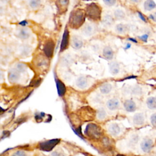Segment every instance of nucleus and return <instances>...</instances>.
Instances as JSON below:
<instances>
[{
  "label": "nucleus",
  "instance_id": "41",
  "mask_svg": "<svg viewBox=\"0 0 156 156\" xmlns=\"http://www.w3.org/2000/svg\"><path fill=\"white\" fill-rule=\"evenodd\" d=\"M4 112H5V110L0 106V115L2 114V113H3Z\"/></svg>",
  "mask_w": 156,
  "mask_h": 156
},
{
  "label": "nucleus",
  "instance_id": "39",
  "mask_svg": "<svg viewBox=\"0 0 156 156\" xmlns=\"http://www.w3.org/2000/svg\"><path fill=\"white\" fill-rule=\"evenodd\" d=\"M27 23L26 21H23L20 22V23H19V24H20V26H21L22 27H24Z\"/></svg>",
  "mask_w": 156,
  "mask_h": 156
},
{
  "label": "nucleus",
  "instance_id": "30",
  "mask_svg": "<svg viewBox=\"0 0 156 156\" xmlns=\"http://www.w3.org/2000/svg\"><path fill=\"white\" fill-rule=\"evenodd\" d=\"M29 5L30 9L35 10L40 7L41 5V1L39 0H32L29 2Z\"/></svg>",
  "mask_w": 156,
  "mask_h": 156
},
{
  "label": "nucleus",
  "instance_id": "1",
  "mask_svg": "<svg viewBox=\"0 0 156 156\" xmlns=\"http://www.w3.org/2000/svg\"><path fill=\"white\" fill-rule=\"evenodd\" d=\"M85 12L81 9H76L71 13L69 25L73 29H77L82 27L85 21Z\"/></svg>",
  "mask_w": 156,
  "mask_h": 156
},
{
  "label": "nucleus",
  "instance_id": "43",
  "mask_svg": "<svg viewBox=\"0 0 156 156\" xmlns=\"http://www.w3.org/2000/svg\"><path fill=\"white\" fill-rule=\"evenodd\" d=\"M3 156H5V155H3Z\"/></svg>",
  "mask_w": 156,
  "mask_h": 156
},
{
  "label": "nucleus",
  "instance_id": "29",
  "mask_svg": "<svg viewBox=\"0 0 156 156\" xmlns=\"http://www.w3.org/2000/svg\"><path fill=\"white\" fill-rule=\"evenodd\" d=\"M73 62V57L69 54L65 55L61 59V64L65 66H69Z\"/></svg>",
  "mask_w": 156,
  "mask_h": 156
},
{
  "label": "nucleus",
  "instance_id": "32",
  "mask_svg": "<svg viewBox=\"0 0 156 156\" xmlns=\"http://www.w3.org/2000/svg\"><path fill=\"white\" fill-rule=\"evenodd\" d=\"M11 156H27V155L24 151H21V150H18V151L14 152L11 155Z\"/></svg>",
  "mask_w": 156,
  "mask_h": 156
},
{
  "label": "nucleus",
  "instance_id": "4",
  "mask_svg": "<svg viewBox=\"0 0 156 156\" xmlns=\"http://www.w3.org/2000/svg\"><path fill=\"white\" fill-rule=\"evenodd\" d=\"M59 141L60 140L57 138L47 140L40 143L39 144V147L41 150L44 151H51L55 147V146L59 143Z\"/></svg>",
  "mask_w": 156,
  "mask_h": 156
},
{
  "label": "nucleus",
  "instance_id": "38",
  "mask_svg": "<svg viewBox=\"0 0 156 156\" xmlns=\"http://www.w3.org/2000/svg\"><path fill=\"white\" fill-rule=\"evenodd\" d=\"M4 80V73H3V71L0 69V83L2 82Z\"/></svg>",
  "mask_w": 156,
  "mask_h": 156
},
{
  "label": "nucleus",
  "instance_id": "15",
  "mask_svg": "<svg viewBox=\"0 0 156 156\" xmlns=\"http://www.w3.org/2000/svg\"><path fill=\"white\" fill-rule=\"evenodd\" d=\"M71 46L75 49H80L83 45V40L77 35H73L71 38Z\"/></svg>",
  "mask_w": 156,
  "mask_h": 156
},
{
  "label": "nucleus",
  "instance_id": "44",
  "mask_svg": "<svg viewBox=\"0 0 156 156\" xmlns=\"http://www.w3.org/2000/svg\"><path fill=\"white\" fill-rule=\"evenodd\" d=\"M137 156H138V155H137Z\"/></svg>",
  "mask_w": 156,
  "mask_h": 156
},
{
  "label": "nucleus",
  "instance_id": "19",
  "mask_svg": "<svg viewBox=\"0 0 156 156\" xmlns=\"http://www.w3.org/2000/svg\"><path fill=\"white\" fill-rule=\"evenodd\" d=\"M109 71L112 76H116L120 71V65L116 61H112L109 63Z\"/></svg>",
  "mask_w": 156,
  "mask_h": 156
},
{
  "label": "nucleus",
  "instance_id": "42",
  "mask_svg": "<svg viewBox=\"0 0 156 156\" xmlns=\"http://www.w3.org/2000/svg\"><path fill=\"white\" fill-rule=\"evenodd\" d=\"M116 156H125V155H122V154H118Z\"/></svg>",
  "mask_w": 156,
  "mask_h": 156
},
{
  "label": "nucleus",
  "instance_id": "11",
  "mask_svg": "<svg viewBox=\"0 0 156 156\" xmlns=\"http://www.w3.org/2000/svg\"><path fill=\"white\" fill-rule=\"evenodd\" d=\"M101 23L105 28H110L114 24V18L110 14L105 13L102 16Z\"/></svg>",
  "mask_w": 156,
  "mask_h": 156
},
{
  "label": "nucleus",
  "instance_id": "40",
  "mask_svg": "<svg viewBox=\"0 0 156 156\" xmlns=\"http://www.w3.org/2000/svg\"><path fill=\"white\" fill-rule=\"evenodd\" d=\"M4 13V9L2 7L0 6V15H2Z\"/></svg>",
  "mask_w": 156,
  "mask_h": 156
},
{
  "label": "nucleus",
  "instance_id": "3",
  "mask_svg": "<svg viewBox=\"0 0 156 156\" xmlns=\"http://www.w3.org/2000/svg\"><path fill=\"white\" fill-rule=\"evenodd\" d=\"M85 133L91 138H98L101 135V130L98 126L94 124H89L86 127Z\"/></svg>",
  "mask_w": 156,
  "mask_h": 156
},
{
  "label": "nucleus",
  "instance_id": "7",
  "mask_svg": "<svg viewBox=\"0 0 156 156\" xmlns=\"http://www.w3.org/2000/svg\"><path fill=\"white\" fill-rule=\"evenodd\" d=\"M80 32L85 37H90L93 36L95 32V28L93 25L90 23H86L83 24Z\"/></svg>",
  "mask_w": 156,
  "mask_h": 156
},
{
  "label": "nucleus",
  "instance_id": "27",
  "mask_svg": "<svg viewBox=\"0 0 156 156\" xmlns=\"http://www.w3.org/2000/svg\"><path fill=\"white\" fill-rule=\"evenodd\" d=\"M146 104L147 107L151 110H154L156 108V98L155 96L148 97L146 101Z\"/></svg>",
  "mask_w": 156,
  "mask_h": 156
},
{
  "label": "nucleus",
  "instance_id": "6",
  "mask_svg": "<svg viewBox=\"0 0 156 156\" xmlns=\"http://www.w3.org/2000/svg\"><path fill=\"white\" fill-rule=\"evenodd\" d=\"M124 93L132 96H140L142 94V88L138 85L127 86L123 90Z\"/></svg>",
  "mask_w": 156,
  "mask_h": 156
},
{
  "label": "nucleus",
  "instance_id": "22",
  "mask_svg": "<svg viewBox=\"0 0 156 156\" xmlns=\"http://www.w3.org/2000/svg\"><path fill=\"white\" fill-rule=\"evenodd\" d=\"M32 48L27 44L21 45L19 48V53L22 57H27L30 54Z\"/></svg>",
  "mask_w": 156,
  "mask_h": 156
},
{
  "label": "nucleus",
  "instance_id": "23",
  "mask_svg": "<svg viewBox=\"0 0 156 156\" xmlns=\"http://www.w3.org/2000/svg\"><path fill=\"white\" fill-rule=\"evenodd\" d=\"M126 12L123 9L121 8H117V9H115L113 11V17L114 19L120 21V20H124L126 18Z\"/></svg>",
  "mask_w": 156,
  "mask_h": 156
},
{
  "label": "nucleus",
  "instance_id": "18",
  "mask_svg": "<svg viewBox=\"0 0 156 156\" xmlns=\"http://www.w3.org/2000/svg\"><path fill=\"white\" fill-rule=\"evenodd\" d=\"M102 56L108 60H112L114 57V51L110 46H106L102 49Z\"/></svg>",
  "mask_w": 156,
  "mask_h": 156
},
{
  "label": "nucleus",
  "instance_id": "25",
  "mask_svg": "<svg viewBox=\"0 0 156 156\" xmlns=\"http://www.w3.org/2000/svg\"><path fill=\"white\" fill-rule=\"evenodd\" d=\"M156 7V4L153 0H147L144 2L143 8L146 12H151L155 9Z\"/></svg>",
  "mask_w": 156,
  "mask_h": 156
},
{
  "label": "nucleus",
  "instance_id": "20",
  "mask_svg": "<svg viewBox=\"0 0 156 156\" xmlns=\"http://www.w3.org/2000/svg\"><path fill=\"white\" fill-rule=\"evenodd\" d=\"M68 43H69V31L67 29H65L63 34L61 44H60L61 52L65 51L66 49V48L68 46Z\"/></svg>",
  "mask_w": 156,
  "mask_h": 156
},
{
  "label": "nucleus",
  "instance_id": "16",
  "mask_svg": "<svg viewBox=\"0 0 156 156\" xmlns=\"http://www.w3.org/2000/svg\"><path fill=\"white\" fill-rule=\"evenodd\" d=\"M107 130L108 133L112 136H118L121 132V127L118 124L112 122L108 126Z\"/></svg>",
  "mask_w": 156,
  "mask_h": 156
},
{
  "label": "nucleus",
  "instance_id": "35",
  "mask_svg": "<svg viewBox=\"0 0 156 156\" xmlns=\"http://www.w3.org/2000/svg\"><path fill=\"white\" fill-rule=\"evenodd\" d=\"M150 122L151 124L154 126L155 127L156 125V115L155 113H153L150 116Z\"/></svg>",
  "mask_w": 156,
  "mask_h": 156
},
{
  "label": "nucleus",
  "instance_id": "12",
  "mask_svg": "<svg viewBox=\"0 0 156 156\" xmlns=\"http://www.w3.org/2000/svg\"><path fill=\"white\" fill-rule=\"evenodd\" d=\"M133 124L136 126H143L145 122V115L142 112L135 113L132 119Z\"/></svg>",
  "mask_w": 156,
  "mask_h": 156
},
{
  "label": "nucleus",
  "instance_id": "21",
  "mask_svg": "<svg viewBox=\"0 0 156 156\" xmlns=\"http://www.w3.org/2000/svg\"><path fill=\"white\" fill-rule=\"evenodd\" d=\"M115 31L118 35H125L128 31L127 26L123 23H118L115 26Z\"/></svg>",
  "mask_w": 156,
  "mask_h": 156
},
{
  "label": "nucleus",
  "instance_id": "14",
  "mask_svg": "<svg viewBox=\"0 0 156 156\" xmlns=\"http://www.w3.org/2000/svg\"><path fill=\"white\" fill-rule=\"evenodd\" d=\"M17 37L21 40H27L31 35L30 30L25 27H21L19 28L16 33Z\"/></svg>",
  "mask_w": 156,
  "mask_h": 156
},
{
  "label": "nucleus",
  "instance_id": "37",
  "mask_svg": "<svg viewBox=\"0 0 156 156\" xmlns=\"http://www.w3.org/2000/svg\"><path fill=\"white\" fill-rule=\"evenodd\" d=\"M149 19H151V20H152L153 21H155V18H156L155 13H151V14H149Z\"/></svg>",
  "mask_w": 156,
  "mask_h": 156
},
{
  "label": "nucleus",
  "instance_id": "33",
  "mask_svg": "<svg viewBox=\"0 0 156 156\" xmlns=\"http://www.w3.org/2000/svg\"><path fill=\"white\" fill-rule=\"evenodd\" d=\"M103 2L107 7H112L115 5V4L116 3V1L115 0H105L103 1Z\"/></svg>",
  "mask_w": 156,
  "mask_h": 156
},
{
  "label": "nucleus",
  "instance_id": "2",
  "mask_svg": "<svg viewBox=\"0 0 156 156\" xmlns=\"http://www.w3.org/2000/svg\"><path fill=\"white\" fill-rule=\"evenodd\" d=\"M85 13L87 16L94 21L101 19V10L99 5L95 3H91L87 5L85 10Z\"/></svg>",
  "mask_w": 156,
  "mask_h": 156
},
{
  "label": "nucleus",
  "instance_id": "31",
  "mask_svg": "<svg viewBox=\"0 0 156 156\" xmlns=\"http://www.w3.org/2000/svg\"><path fill=\"white\" fill-rule=\"evenodd\" d=\"M14 68L19 73H21L26 71L27 69V66L23 63H18L15 65V67Z\"/></svg>",
  "mask_w": 156,
  "mask_h": 156
},
{
  "label": "nucleus",
  "instance_id": "36",
  "mask_svg": "<svg viewBox=\"0 0 156 156\" xmlns=\"http://www.w3.org/2000/svg\"><path fill=\"white\" fill-rule=\"evenodd\" d=\"M51 156H65V155L62 152L59 151H55L52 153Z\"/></svg>",
  "mask_w": 156,
  "mask_h": 156
},
{
  "label": "nucleus",
  "instance_id": "10",
  "mask_svg": "<svg viewBox=\"0 0 156 156\" xmlns=\"http://www.w3.org/2000/svg\"><path fill=\"white\" fill-rule=\"evenodd\" d=\"M123 108L126 112L128 113H132L136 111V105L132 99H127L123 102Z\"/></svg>",
  "mask_w": 156,
  "mask_h": 156
},
{
  "label": "nucleus",
  "instance_id": "17",
  "mask_svg": "<svg viewBox=\"0 0 156 156\" xmlns=\"http://www.w3.org/2000/svg\"><path fill=\"white\" fill-rule=\"evenodd\" d=\"M76 87L81 90L85 89L88 87V80L87 77L83 76H80L78 77L76 80Z\"/></svg>",
  "mask_w": 156,
  "mask_h": 156
},
{
  "label": "nucleus",
  "instance_id": "9",
  "mask_svg": "<svg viewBox=\"0 0 156 156\" xmlns=\"http://www.w3.org/2000/svg\"><path fill=\"white\" fill-rule=\"evenodd\" d=\"M21 77V73L15 68L11 69L8 73V80L11 83H17Z\"/></svg>",
  "mask_w": 156,
  "mask_h": 156
},
{
  "label": "nucleus",
  "instance_id": "26",
  "mask_svg": "<svg viewBox=\"0 0 156 156\" xmlns=\"http://www.w3.org/2000/svg\"><path fill=\"white\" fill-rule=\"evenodd\" d=\"M56 85L58 94L60 96H62L65 94L66 87L65 84L59 79L56 80Z\"/></svg>",
  "mask_w": 156,
  "mask_h": 156
},
{
  "label": "nucleus",
  "instance_id": "13",
  "mask_svg": "<svg viewBox=\"0 0 156 156\" xmlns=\"http://www.w3.org/2000/svg\"><path fill=\"white\" fill-rule=\"evenodd\" d=\"M54 49V43L52 40H48L44 46V53L48 58H51L53 55Z\"/></svg>",
  "mask_w": 156,
  "mask_h": 156
},
{
  "label": "nucleus",
  "instance_id": "5",
  "mask_svg": "<svg viewBox=\"0 0 156 156\" xmlns=\"http://www.w3.org/2000/svg\"><path fill=\"white\" fill-rule=\"evenodd\" d=\"M121 105L119 99L117 98H112L108 99L105 102L106 108L111 112H115L118 110Z\"/></svg>",
  "mask_w": 156,
  "mask_h": 156
},
{
  "label": "nucleus",
  "instance_id": "24",
  "mask_svg": "<svg viewBox=\"0 0 156 156\" xmlns=\"http://www.w3.org/2000/svg\"><path fill=\"white\" fill-rule=\"evenodd\" d=\"M112 89H113L112 85L108 82L104 83L99 87V91L101 93L104 95L109 94L112 91Z\"/></svg>",
  "mask_w": 156,
  "mask_h": 156
},
{
  "label": "nucleus",
  "instance_id": "34",
  "mask_svg": "<svg viewBox=\"0 0 156 156\" xmlns=\"http://www.w3.org/2000/svg\"><path fill=\"white\" fill-rule=\"evenodd\" d=\"M91 49L96 53H98L101 50V47L99 44L98 43H94L91 46Z\"/></svg>",
  "mask_w": 156,
  "mask_h": 156
},
{
  "label": "nucleus",
  "instance_id": "8",
  "mask_svg": "<svg viewBox=\"0 0 156 156\" xmlns=\"http://www.w3.org/2000/svg\"><path fill=\"white\" fill-rule=\"evenodd\" d=\"M154 141L151 138H144L140 144L141 150L146 153L149 152L154 147Z\"/></svg>",
  "mask_w": 156,
  "mask_h": 156
},
{
  "label": "nucleus",
  "instance_id": "28",
  "mask_svg": "<svg viewBox=\"0 0 156 156\" xmlns=\"http://www.w3.org/2000/svg\"><path fill=\"white\" fill-rule=\"evenodd\" d=\"M107 116V112L106 110L102 107H100L98 108L97 112H96V117L98 120L102 121L104 120Z\"/></svg>",
  "mask_w": 156,
  "mask_h": 156
}]
</instances>
